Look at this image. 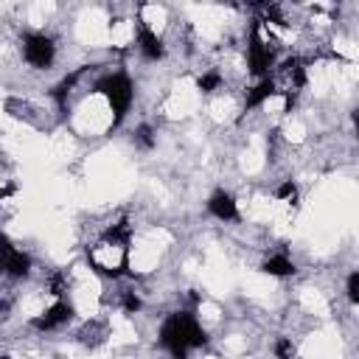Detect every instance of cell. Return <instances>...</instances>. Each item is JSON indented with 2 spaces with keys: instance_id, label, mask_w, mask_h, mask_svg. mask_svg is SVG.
Returning a JSON list of instances; mask_svg holds the SVG:
<instances>
[{
  "instance_id": "1",
  "label": "cell",
  "mask_w": 359,
  "mask_h": 359,
  "mask_svg": "<svg viewBox=\"0 0 359 359\" xmlns=\"http://www.w3.org/2000/svg\"><path fill=\"white\" fill-rule=\"evenodd\" d=\"M62 126L87 149L107 143L112 135H118V129L123 126V118L118 112V107L112 104V98L95 84L87 95H81L76 104H70L65 109V121Z\"/></svg>"
},
{
  "instance_id": "4",
  "label": "cell",
  "mask_w": 359,
  "mask_h": 359,
  "mask_svg": "<svg viewBox=\"0 0 359 359\" xmlns=\"http://www.w3.org/2000/svg\"><path fill=\"white\" fill-rule=\"evenodd\" d=\"M135 20L140 34L165 45V36L177 22V8L168 3H135Z\"/></svg>"
},
{
  "instance_id": "3",
  "label": "cell",
  "mask_w": 359,
  "mask_h": 359,
  "mask_svg": "<svg viewBox=\"0 0 359 359\" xmlns=\"http://www.w3.org/2000/svg\"><path fill=\"white\" fill-rule=\"evenodd\" d=\"M202 101H205V95H202L196 79L182 70L168 81L165 93L160 95V101L154 107V121L165 129H177L182 123H191L194 118H199Z\"/></svg>"
},
{
  "instance_id": "2",
  "label": "cell",
  "mask_w": 359,
  "mask_h": 359,
  "mask_svg": "<svg viewBox=\"0 0 359 359\" xmlns=\"http://www.w3.org/2000/svg\"><path fill=\"white\" fill-rule=\"evenodd\" d=\"M62 278H65V303L70 306L76 320H90L104 314L107 280L81 255L62 266Z\"/></svg>"
}]
</instances>
